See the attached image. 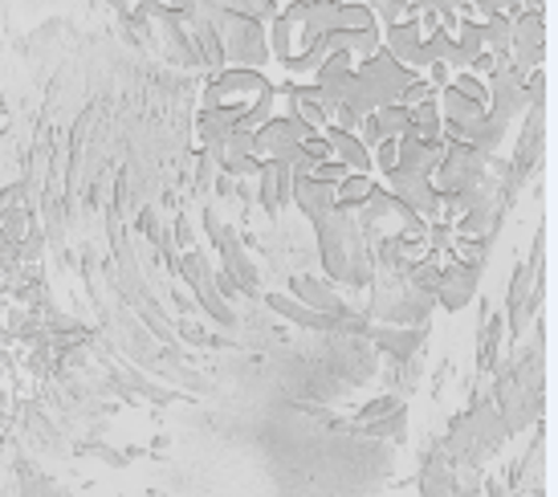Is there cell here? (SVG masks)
I'll return each instance as SVG.
<instances>
[{"label": "cell", "instance_id": "7a4b0ae2", "mask_svg": "<svg viewBox=\"0 0 558 497\" xmlns=\"http://www.w3.org/2000/svg\"><path fill=\"white\" fill-rule=\"evenodd\" d=\"M274 107V86L265 74L253 70H225L204 86L201 102V131L213 143H233L241 135H253L269 119Z\"/></svg>", "mask_w": 558, "mask_h": 497}, {"label": "cell", "instance_id": "6da1fadb", "mask_svg": "<svg viewBox=\"0 0 558 497\" xmlns=\"http://www.w3.org/2000/svg\"><path fill=\"white\" fill-rule=\"evenodd\" d=\"M274 78L318 86L384 49L379 16L359 0H286L265 25Z\"/></svg>", "mask_w": 558, "mask_h": 497}, {"label": "cell", "instance_id": "3957f363", "mask_svg": "<svg viewBox=\"0 0 558 497\" xmlns=\"http://www.w3.org/2000/svg\"><path fill=\"white\" fill-rule=\"evenodd\" d=\"M526 9V0H465V13L481 25H489L497 16H518Z\"/></svg>", "mask_w": 558, "mask_h": 497}]
</instances>
